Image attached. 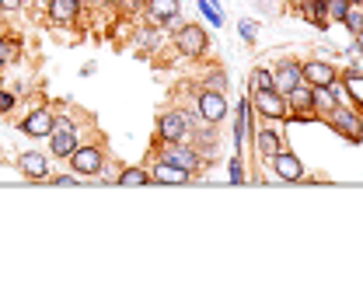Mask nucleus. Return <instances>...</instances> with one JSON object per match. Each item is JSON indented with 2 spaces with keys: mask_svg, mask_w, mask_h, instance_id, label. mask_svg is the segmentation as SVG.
<instances>
[{
  "mask_svg": "<svg viewBox=\"0 0 363 307\" xmlns=\"http://www.w3.org/2000/svg\"><path fill=\"white\" fill-rule=\"evenodd\" d=\"M325 119H329V122H332V129H336V133H343L346 140H353V143H360L363 140V119L357 115V112H350V108L336 105Z\"/></svg>",
  "mask_w": 363,
  "mask_h": 307,
  "instance_id": "3",
  "label": "nucleus"
},
{
  "mask_svg": "<svg viewBox=\"0 0 363 307\" xmlns=\"http://www.w3.org/2000/svg\"><path fill=\"white\" fill-rule=\"evenodd\" d=\"M224 115H227V102H224V95L206 88V91L199 95V119H203V122H220Z\"/></svg>",
  "mask_w": 363,
  "mask_h": 307,
  "instance_id": "9",
  "label": "nucleus"
},
{
  "mask_svg": "<svg viewBox=\"0 0 363 307\" xmlns=\"http://www.w3.org/2000/svg\"><path fill=\"white\" fill-rule=\"evenodd\" d=\"M300 77H304V84H311V88H325V84H336V81H339L336 67L325 63V60H311V63H304V67H300Z\"/></svg>",
  "mask_w": 363,
  "mask_h": 307,
  "instance_id": "7",
  "label": "nucleus"
},
{
  "mask_svg": "<svg viewBox=\"0 0 363 307\" xmlns=\"http://www.w3.org/2000/svg\"><path fill=\"white\" fill-rule=\"evenodd\" d=\"M343 25H346V28H353V32H360V28H363V11H360V7H353V4H350V11H346Z\"/></svg>",
  "mask_w": 363,
  "mask_h": 307,
  "instance_id": "24",
  "label": "nucleus"
},
{
  "mask_svg": "<svg viewBox=\"0 0 363 307\" xmlns=\"http://www.w3.org/2000/svg\"><path fill=\"white\" fill-rule=\"evenodd\" d=\"M18 171L28 178H49V157H42L39 150H28L18 157Z\"/></svg>",
  "mask_w": 363,
  "mask_h": 307,
  "instance_id": "12",
  "label": "nucleus"
},
{
  "mask_svg": "<svg viewBox=\"0 0 363 307\" xmlns=\"http://www.w3.org/2000/svg\"><path fill=\"white\" fill-rule=\"evenodd\" d=\"M46 11H49V21H53V25H70V21H77V14H81V0H49Z\"/></svg>",
  "mask_w": 363,
  "mask_h": 307,
  "instance_id": "13",
  "label": "nucleus"
},
{
  "mask_svg": "<svg viewBox=\"0 0 363 307\" xmlns=\"http://www.w3.org/2000/svg\"><path fill=\"white\" fill-rule=\"evenodd\" d=\"M175 46H179L182 56H189V60H199V56L206 53L210 39H206V32H203L199 25H182L179 35H175Z\"/></svg>",
  "mask_w": 363,
  "mask_h": 307,
  "instance_id": "4",
  "label": "nucleus"
},
{
  "mask_svg": "<svg viewBox=\"0 0 363 307\" xmlns=\"http://www.w3.org/2000/svg\"><path fill=\"white\" fill-rule=\"evenodd\" d=\"M14 108V95L11 91H0V112H11Z\"/></svg>",
  "mask_w": 363,
  "mask_h": 307,
  "instance_id": "28",
  "label": "nucleus"
},
{
  "mask_svg": "<svg viewBox=\"0 0 363 307\" xmlns=\"http://www.w3.org/2000/svg\"><path fill=\"white\" fill-rule=\"evenodd\" d=\"M297 84H304V77H300V67L297 63H279L276 67V74H272V88L279 91V95H286L290 88H297Z\"/></svg>",
  "mask_w": 363,
  "mask_h": 307,
  "instance_id": "11",
  "label": "nucleus"
},
{
  "mask_svg": "<svg viewBox=\"0 0 363 307\" xmlns=\"http://www.w3.org/2000/svg\"><path fill=\"white\" fill-rule=\"evenodd\" d=\"M272 171H276L283 182H297V178L304 175V164H300V157H297V154L279 150V154L272 157Z\"/></svg>",
  "mask_w": 363,
  "mask_h": 307,
  "instance_id": "10",
  "label": "nucleus"
},
{
  "mask_svg": "<svg viewBox=\"0 0 363 307\" xmlns=\"http://www.w3.org/2000/svg\"><path fill=\"white\" fill-rule=\"evenodd\" d=\"M241 35L245 42H255V21H241Z\"/></svg>",
  "mask_w": 363,
  "mask_h": 307,
  "instance_id": "26",
  "label": "nucleus"
},
{
  "mask_svg": "<svg viewBox=\"0 0 363 307\" xmlns=\"http://www.w3.org/2000/svg\"><path fill=\"white\" fill-rule=\"evenodd\" d=\"M252 105H255V112L259 115H266V119H286V98L276 91V88H269V91H252Z\"/></svg>",
  "mask_w": 363,
  "mask_h": 307,
  "instance_id": "5",
  "label": "nucleus"
},
{
  "mask_svg": "<svg viewBox=\"0 0 363 307\" xmlns=\"http://www.w3.org/2000/svg\"><path fill=\"white\" fill-rule=\"evenodd\" d=\"M343 91H350V102L363 105V77L360 74H346V77H343Z\"/></svg>",
  "mask_w": 363,
  "mask_h": 307,
  "instance_id": "22",
  "label": "nucleus"
},
{
  "mask_svg": "<svg viewBox=\"0 0 363 307\" xmlns=\"http://www.w3.org/2000/svg\"><path fill=\"white\" fill-rule=\"evenodd\" d=\"M0 7H4V11H18V7H21V0H0Z\"/></svg>",
  "mask_w": 363,
  "mask_h": 307,
  "instance_id": "32",
  "label": "nucleus"
},
{
  "mask_svg": "<svg viewBox=\"0 0 363 307\" xmlns=\"http://www.w3.org/2000/svg\"><path fill=\"white\" fill-rule=\"evenodd\" d=\"M283 98H286V108L307 115V112H311V84H297V88H290Z\"/></svg>",
  "mask_w": 363,
  "mask_h": 307,
  "instance_id": "19",
  "label": "nucleus"
},
{
  "mask_svg": "<svg viewBox=\"0 0 363 307\" xmlns=\"http://www.w3.org/2000/svg\"><path fill=\"white\" fill-rule=\"evenodd\" d=\"M91 4H98V7H108V4H115V0H91Z\"/></svg>",
  "mask_w": 363,
  "mask_h": 307,
  "instance_id": "34",
  "label": "nucleus"
},
{
  "mask_svg": "<svg viewBox=\"0 0 363 307\" xmlns=\"http://www.w3.org/2000/svg\"><path fill=\"white\" fill-rule=\"evenodd\" d=\"M53 119H56V115H49L46 108H35L32 115H25L21 133H28V136H49V133H53Z\"/></svg>",
  "mask_w": 363,
  "mask_h": 307,
  "instance_id": "14",
  "label": "nucleus"
},
{
  "mask_svg": "<svg viewBox=\"0 0 363 307\" xmlns=\"http://www.w3.org/2000/svg\"><path fill=\"white\" fill-rule=\"evenodd\" d=\"M147 21L151 25H161V21H175L179 14V0H147Z\"/></svg>",
  "mask_w": 363,
  "mask_h": 307,
  "instance_id": "15",
  "label": "nucleus"
},
{
  "mask_svg": "<svg viewBox=\"0 0 363 307\" xmlns=\"http://www.w3.org/2000/svg\"><path fill=\"white\" fill-rule=\"evenodd\" d=\"M357 49H360V53H363V28H360V32H357Z\"/></svg>",
  "mask_w": 363,
  "mask_h": 307,
  "instance_id": "33",
  "label": "nucleus"
},
{
  "mask_svg": "<svg viewBox=\"0 0 363 307\" xmlns=\"http://www.w3.org/2000/svg\"><path fill=\"white\" fill-rule=\"evenodd\" d=\"M185 133H189V119H185V112H165V115H161V122H158V136H161L165 143H182Z\"/></svg>",
  "mask_w": 363,
  "mask_h": 307,
  "instance_id": "6",
  "label": "nucleus"
},
{
  "mask_svg": "<svg viewBox=\"0 0 363 307\" xmlns=\"http://www.w3.org/2000/svg\"><path fill=\"white\" fill-rule=\"evenodd\" d=\"M255 147H259V157H262V161H266V157L272 161V157L283 150V143H279V136H276L272 129H259V133H255Z\"/></svg>",
  "mask_w": 363,
  "mask_h": 307,
  "instance_id": "20",
  "label": "nucleus"
},
{
  "mask_svg": "<svg viewBox=\"0 0 363 307\" xmlns=\"http://www.w3.org/2000/svg\"><path fill=\"white\" fill-rule=\"evenodd\" d=\"M224 84H227V77H224V74H213V77H210V91H220Z\"/></svg>",
  "mask_w": 363,
  "mask_h": 307,
  "instance_id": "30",
  "label": "nucleus"
},
{
  "mask_svg": "<svg viewBox=\"0 0 363 307\" xmlns=\"http://www.w3.org/2000/svg\"><path fill=\"white\" fill-rule=\"evenodd\" d=\"M336 105H339V98H336V88H332V84H325V88H311V112L329 115Z\"/></svg>",
  "mask_w": 363,
  "mask_h": 307,
  "instance_id": "17",
  "label": "nucleus"
},
{
  "mask_svg": "<svg viewBox=\"0 0 363 307\" xmlns=\"http://www.w3.org/2000/svg\"><path fill=\"white\" fill-rule=\"evenodd\" d=\"M115 182H119V185H126V189H140V185H147V182H151V171H147V168H126Z\"/></svg>",
  "mask_w": 363,
  "mask_h": 307,
  "instance_id": "21",
  "label": "nucleus"
},
{
  "mask_svg": "<svg viewBox=\"0 0 363 307\" xmlns=\"http://www.w3.org/2000/svg\"><path fill=\"white\" fill-rule=\"evenodd\" d=\"M70 168H74L81 178H94V175H101V168H105V154H101V147H94V143H81V147L70 154Z\"/></svg>",
  "mask_w": 363,
  "mask_h": 307,
  "instance_id": "2",
  "label": "nucleus"
},
{
  "mask_svg": "<svg viewBox=\"0 0 363 307\" xmlns=\"http://www.w3.org/2000/svg\"><path fill=\"white\" fill-rule=\"evenodd\" d=\"M81 147V140H77V129H74V122L70 119H53V133H49V150L56 154V157H63V161H70V154Z\"/></svg>",
  "mask_w": 363,
  "mask_h": 307,
  "instance_id": "1",
  "label": "nucleus"
},
{
  "mask_svg": "<svg viewBox=\"0 0 363 307\" xmlns=\"http://www.w3.org/2000/svg\"><path fill=\"white\" fill-rule=\"evenodd\" d=\"M269 88H272V74L252 70V91H269Z\"/></svg>",
  "mask_w": 363,
  "mask_h": 307,
  "instance_id": "23",
  "label": "nucleus"
},
{
  "mask_svg": "<svg viewBox=\"0 0 363 307\" xmlns=\"http://www.w3.org/2000/svg\"><path fill=\"white\" fill-rule=\"evenodd\" d=\"M231 182H245V168H241V161H231Z\"/></svg>",
  "mask_w": 363,
  "mask_h": 307,
  "instance_id": "27",
  "label": "nucleus"
},
{
  "mask_svg": "<svg viewBox=\"0 0 363 307\" xmlns=\"http://www.w3.org/2000/svg\"><path fill=\"white\" fill-rule=\"evenodd\" d=\"M346 11H350V0H329V18L343 21V18H346Z\"/></svg>",
  "mask_w": 363,
  "mask_h": 307,
  "instance_id": "25",
  "label": "nucleus"
},
{
  "mask_svg": "<svg viewBox=\"0 0 363 307\" xmlns=\"http://www.w3.org/2000/svg\"><path fill=\"white\" fill-rule=\"evenodd\" d=\"M42 4H49V0H42Z\"/></svg>",
  "mask_w": 363,
  "mask_h": 307,
  "instance_id": "35",
  "label": "nucleus"
},
{
  "mask_svg": "<svg viewBox=\"0 0 363 307\" xmlns=\"http://www.w3.org/2000/svg\"><path fill=\"white\" fill-rule=\"evenodd\" d=\"M161 161L175 164V168H182V171H189V175H196V171H199V164H203L199 150H192L189 143H172V150H168V154H165Z\"/></svg>",
  "mask_w": 363,
  "mask_h": 307,
  "instance_id": "8",
  "label": "nucleus"
},
{
  "mask_svg": "<svg viewBox=\"0 0 363 307\" xmlns=\"http://www.w3.org/2000/svg\"><path fill=\"white\" fill-rule=\"evenodd\" d=\"M300 14H304L314 28H325V25H329V0H304V4H300Z\"/></svg>",
  "mask_w": 363,
  "mask_h": 307,
  "instance_id": "18",
  "label": "nucleus"
},
{
  "mask_svg": "<svg viewBox=\"0 0 363 307\" xmlns=\"http://www.w3.org/2000/svg\"><path fill=\"white\" fill-rule=\"evenodd\" d=\"M151 178H154V182H161V185H185L192 175H189V171H182V168H175V164H168V161H161V164H154Z\"/></svg>",
  "mask_w": 363,
  "mask_h": 307,
  "instance_id": "16",
  "label": "nucleus"
},
{
  "mask_svg": "<svg viewBox=\"0 0 363 307\" xmlns=\"http://www.w3.org/2000/svg\"><path fill=\"white\" fill-rule=\"evenodd\" d=\"M7 60H11V42H7V39H0V67H4Z\"/></svg>",
  "mask_w": 363,
  "mask_h": 307,
  "instance_id": "31",
  "label": "nucleus"
},
{
  "mask_svg": "<svg viewBox=\"0 0 363 307\" xmlns=\"http://www.w3.org/2000/svg\"><path fill=\"white\" fill-rule=\"evenodd\" d=\"M115 4H122L126 11H144L147 7V0H115Z\"/></svg>",
  "mask_w": 363,
  "mask_h": 307,
  "instance_id": "29",
  "label": "nucleus"
}]
</instances>
